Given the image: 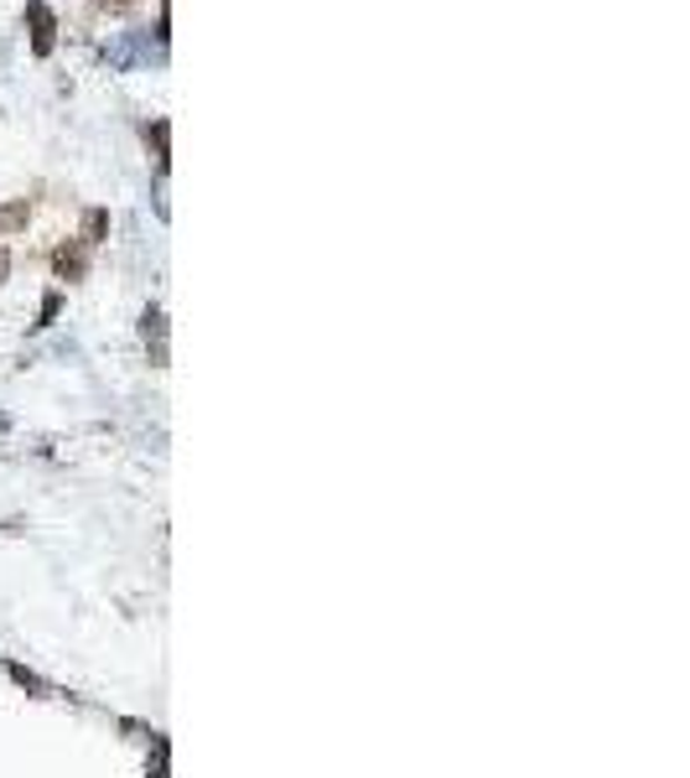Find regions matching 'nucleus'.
<instances>
[{
  "instance_id": "obj_1",
  "label": "nucleus",
  "mask_w": 690,
  "mask_h": 778,
  "mask_svg": "<svg viewBox=\"0 0 690 778\" xmlns=\"http://www.w3.org/2000/svg\"><path fill=\"white\" fill-rule=\"evenodd\" d=\"M99 58H105L115 74H136V68H146V62H150V37H146V31H120V37H109V42H105Z\"/></svg>"
},
{
  "instance_id": "obj_2",
  "label": "nucleus",
  "mask_w": 690,
  "mask_h": 778,
  "mask_svg": "<svg viewBox=\"0 0 690 778\" xmlns=\"http://www.w3.org/2000/svg\"><path fill=\"white\" fill-rule=\"evenodd\" d=\"M27 21H31V52H37V58H47V52H52V42H58V16L47 11L42 0H31Z\"/></svg>"
},
{
  "instance_id": "obj_3",
  "label": "nucleus",
  "mask_w": 690,
  "mask_h": 778,
  "mask_svg": "<svg viewBox=\"0 0 690 778\" xmlns=\"http://www.w3.org/2000/svg\"><path fill=\"white\" fill-rule=\"evenodd\" d=\"M140 338H146V348H150V363L166 369V312L156 307V301L140 312Z\"/></svg>"
},
{
  "instance_id": "obj_4",
  "label": "nucleus",
  "mask_w": 690,
  "mask_h": 778,
  "mask_svg": "<svg viewBox=\"0 0 690 778\" xmlns=\"http://www.w3.org/2000/svg\"><path fill=\"white\" fill-rule=\"evenodd\" d=\"M0 670H6V680H11V685H21V690H27L31 701H52V696H58V690H52V680H42V674H37V670H27L21 659H6Z\"/></svg>"
},
{
  "instance_id": "obj_5",
  "label": "nucleus",
  "mask_w": 690,
  "mask_h": 778,
  "mask_svg": "<svg viewBox=\"0 0 690 778\" xmlns=\"http://www.w3.org/2000/svg\"><path fill=\"white\" fill-rule=\"evenodd\" d=\"M58 275L62 281H84V270H89V255H84V244H74V250H58Z\"/></svg>"
},
{
  "instance_id": "obj_6",
  "label": "nucleus",
  "mask_w": 690,
  "mask_h": 778,
  "mask_svg": "<svg viewBox=\"0 0 690 778\" xmlns=\"http://www.w3.org/2000/svg\"><path fill=\"white\" fill-rule=\"evenodd\" d=\"M166 774H172V742H166V732H150V778Z\"/></svg>"
},
{
  "instance_id": "obj_7",
  "label": "nucleus",
  "mask_w": 690,
  "mask_h": 778,
  "mask_svg": "<svg viewBox=\"0 0 690 778\" xmlns=\"http://www.w3.org/2000/svg\"><path fill=\"white\" fill-rule=\"evenodd\" d=\"M105 228H109V213L105 208H89V213H84V240H78V244H84V250H94V244L105 240Z\"/></svg>"
},
{
  "instance_id": "obj_8",
  "label": "nucleus",
  "mask_w": 690,
  "mask_h": 778,
  "mask_svg": "<svg viewBox=\"0 0 690 778\" xmlns=\"http://www.w3.org/2000/svg\"><path fill=\"white\" fill-rule=\"evenodd\" d=\"M58 312H62V291H47V296H42V312H37V332L52 328V322H58Z\"/></svg>"
},
{
  "instance_id": "obj_9",
  "label": "nucleus",
  "mask_w": 690,
  "mask_h": 778,
  "mask_svg": "<svg viewBox=\"0 0 690 778\" xmlns=\"http://www.w3.org/2000/svg\"><path fill=\"white\" fill-rule=\"evenodd\" d=\"M6 275H11V255H6V244H0V285H6Z\"/></svg>"
},
{
  "instance_id": "obj_10",
  "label": "nucleus",
  "mask_w": 690,
  "mask_h": 778,
  "mask_svg": "<svg viewBox=\"0 0 690 778\" xmlns=\"http://www.w3.org/2000/svg\"><path fill=\"white\" fill-rule=\"evenodd\" d=\"M0 436H11V410H0Z\"/></svg>"
}]
</instances>
